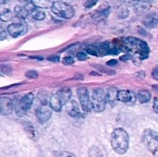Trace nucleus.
<instances>
[{"instance_id":"0eeeda50","label":"nucleus","mask_w":158,"mask_h":157,"mask_svg":"<svg viewBox=\"0 0 158 157\" xmlns=\"http://www.w3.org/2000/svg\"><path fill=\"white\" fill-rule=\"evenodd\" d=\"M110 49L111 48H110L109 44L107 42H104L88 46L86 47V52L91 55L102 56V55L110 54Z\"/></svg>"},{"instance_id":"aec40b11","label":"nucleus","mask_w":158,"mask_h":157,"mask_svg":"<svg viewBox=\"0 0 158 157\" xmlns=\"http://www.w3.org/2000/svg\"><path fill=\"white\" fill-rule=\"evenodd\" d=\"M14 13H15V15L17 18H21V19H24L29 15L26 8L25 6H15V9H14Z\"/></svg>"},{"instance_id":"39448f33","label":"nucleus","mask_w":158,"mask_h":157,"mask_svg":"<svg viewBox=\"0 0 158 157\" xmlns=\"http://www.w3.org/2000/svg\"><path fill=\"white\" fill-rule=\"evenodd\" d=\"M34 99L33 94L29 92L23 95L16 106V113L19 116H22L30 109Z\"/></svg>"},{"instance_id":"2eb2a0df","label":"nucleus","mask_w":158,"mask_h":157,"mask_svg":"<svg viewBox=\"0 0 158 157\" xmlns=\"http://www.w3.org/2000/svg\"><path fill=\"white\" fill-rule=\"evenodd\" d=\"M144 26L148 28H156L157 26V17L155 12H152L144 17L143 20Z\"/></svg>"},{"instance_id":"423d86ee","label":"nucleus","mask_w":158,"mask_h":157,"mask_svg":"<svg viewBox=\"0 0 158 157\" xmlns=\"http://www.w3.org/2000/svg\"><path fill=\"white\" fill-rule=\"evenodd\" d=\"M77 95L80 100L81 107L85 112H90L93 109L92 103L89 99V92L86 88H80L77 89Z\"/></svg>"},{"instance_id":"5701e85b","label":"nucleus","mask_w":158,"mask_h":157,"mask_svg":"<svg viewBox=\"0 0 158 157\" xmlns=\"http://www.w3.org/2000/svg\"><path fill=\"white\" fill-rule=\"evenodd\" d=\"M89 157H103V154L101 153V151L97 147H92L89 149Z\"/></svg>"},{"instance_id":"a878e982","label":"nucleus","mask_w":158,"mask_h":157,"mask_svg":"<svg viewBox=\"0 0 158 157\" xmlns=\"http://www.w3.org/2000/svg\"><path fill=\"white\" fill-rule=\"evenodd\" d=\"M74 59L73 57L71 56H66L64 57L63 59V63L64 65H72L74 63Z\"/></svg>"},{"instance_id":"a211bd4d","label":"nucleus","mask_w":158,"mask_h":157,"mask_svg":"<svg viewBox=\"0 0 158 157\" xmlns=\"http://www.w3.org/2000/svg\"><path fill=\"white\" fill-rule=\"evenodd\" d=\"M49 106H50L51 109L52 110L56 111V112H60L62 109V104L60 103V99H59L58 96L56 95V94H54L53 95H52V97L50 98V101H49Z\"/></svg>"},{"instance_id":"473e14b6","label":"nucleus","mask_w":158,"mask_h":157,"mask_svg":"<svg viewBox=\"0 0 158 157\" xmlns=\"http://www.w3.org/2000/svg\"><path fill=\"white\" fill-rule=\"evenodd\" d=\"M48 59L51 62H59L60 61V56H58V55H52V56L49 57Z\"/></svg>"},{"instance_id":"9d476101","label":"nucleus","mask_w":158,"mask_h":157,"mask_svg":"<svg viewBox=\"0 0 158 157\" xmlns=\"http://www.w3.org/2000/svg\"><path fill=\"white\" fill-rule=\"evenodd\" d=\"M26 29H27V27L26 24L23 22L12 23L9 25L7 28L8 32L14 38H16L26 33Z\"/></svg>"},{"instance_id":"1a4fd4ad","label":"nucleus","mask_w":158,"mask_h":157,"mask_svg":"<svg viewBox=\"0 0 158 157\" xmlns=\"http://www.w3.org/2000/svg\"><path fill=\"white\" fill-rule=\"evenodd\" d=\"M117 100L125 103H135L137 100V95L133 91L126 90H118L117 92Z\"/></svg>"},{"instance_id":"f03ea898","label":"nucleus","mask_w":158,"mask_h":157,"mask_svg":"<svg viewBox=\"0 0 158 157\" xmlns=\"http://www.w3.org/2000/svg\"><path fill=\"white\" fill-rule=\"evenodd\" d=\"M52 13L58 17L63 18H71L75 14L73 7L68 3L63 1L54 2L53 5L51 7Z\"/></svg>"},{"instance_id":"c756f323","label":"nucleus","mask_w":158,"mask_h":157,"mask_svg":"<svg viewBox=\"0 0 158 157\" xmlns=\"http://www.w3.org/2000/svg\"><path fill=\"white\" fill-rule=\"evenodd\" d=\"M124 2L128 6H135L139 2V0H124Z\"/></svg>"},{"instance_id":"f8f14e48","label":"nucleus","mask_w":158,"mask_h":157,"mask_svg":"<svg viewBox=\"0 0 158 157\" xmlns=\"http://www.w3.org/2000/svg\"><path fill=\"white\" fill-rule=\"evenodd\" d=\"M26 7V6H25ZM26 9L28 11V13L29 15L32 16V18L35 20H38V21H41L43 20L46 17V14L43 11H42L41 9H38V8L35 7V6H32V4H29V6H26Z\"/></svg>"},{"instance_id":"6ab92c4d","label":"nucleus","mask_w":158,"mask_h":157,"mask_svg":"<svg viewBox=\"0 0 158 157\" xmlns=\"http://www.w3.org/2000/svg\"><path fill=\"white\" fill-rule=\"evenodd\" d=\"M137 98L138 99L139 102L140 103H146L151 100V94L147 89H142V90L139 91L138 94L137 95Z\"/></svg>"},{"instance_id":"20e7f679","label":"nucleus","mask_w":158,"mask_h":157,"mask_svg":"<svg viewBox=\"0 0 158 157\" xmlns=\"http://www.w3.org/2000/svg\"><path fill=\"white\" fill-rule=\"evenodd\" d=\"M92 107L97 112H103L106 108V93L103 89H95L92 93Z\"/></svg>"},{"instance_id":"7c9ffc66","label":"nucleus","mask_w":158,"mask_h":157,"mask_svg":"<svg viewBox=\"0 0 158 157\" xmlns=\"http://www.w3.org/2000/svg\"><path fill=\"white\" fill-rule=\"evenodd\" d=\"M153 108H154V110L156 113L158 112V99L157 97H155L154 98V106H153Z\"/></svg>"},{"instance_id":"2f4dec72","label":"nucleus","mask_w":158,"mask_h":157,"mask_svg":"<svg viewBox=\"0 0 158 157\" xmlns=\"http://www.w3.org/2000/svg\"><path fill=\"white\" fill-rule=\"evenodd\" d=\"M117 64H118V62H117V60H116V59H111L110 61H109L106 62V65L109 66H115L116 65H117Z\"/></svg>"},{"instance_id":"bb28decb","label":"nucleus","mask_w":158,"mask_h":157,"mask_svg":"<svg viewBox=\"0 0 158 157\" xmlns=\"http://www.w3.org/2000/svg\"><path fill=\"white\" fill-rule=\"evenodd\" d=\"M77 58H78V60H80V61H85V60L87 59L88 57H87V55H86L85 52H79V53H77Z\"/></svg>"},{"instance_id":"cd10ccee","label":"nucleus","mask_w":158,"mask_h":157,"mask_svg":"<svg viewBox=\"0 0 158 157\" xmlns=\"http://www.w3.org/2000/svg\"><path fill=\"white\" fill-rule=\"evenodd\" d=\"M7 38V33L6 31L5 30L4 28L0 26V41L1 40H4Z\"/></svg>"},{"instance_id":"f3484780","label":"nucleus","mask_w":158,"mask_h":157,"mask_svg":"<svg viewBox=\"0 0 158 157\" xmlns=\"http://www.w3.org/2000/svg\"><path fill=\"white\" fill-rule=\"evenodd\" d=\"M68 114L69 115V116L75 119H83L85 117L84 115L80 112V110L79 109V107L75 104L74 102L72 107L68 109Z\"/></svg>"},{"instance_id":"b1692460","label":"nucleus","mask_w":158,"mask_h":157,"mask_svg":"<svg viewBox=\"0 0 158 157\" xmlns=\"http://www.w3.org/2000/svg\"><path fill=\"white\" fill-rule=\"evenodd\" d=\"M27 78H32V79H34V78H38V73H37L36 71H34V70H29L27 71L25 74Z\"/></svg>"},{"instance_id":"9b49d317","label":"nucleus","mask_w":158,"mask_h":157,"mask_svg":"<svg viewBox=\"0 0 158 157\" xmlns=\"http://www.w3.org/2000/svg\"><path fill=\"white\" fill-rule=\"evenodd\" d=\"M13 105L12 101L7 97L0 98V113L4 115H9L12 112Z\"/></svg>"},{"instance_id":"4be33fe9","label":"nucleus","mask_w":158,"mask_h":157,"mask_svg":"<svg viewBox=\"0 0 158 157\" xmlns=\"http://www.w3.org/2000/svg\"><path fill=\"white\" fill-rule=\"evenodd\" d=\"M109 13L110 9L107 8V9H105L103 10H100L97 12L93 15V17H94V18L96 21H100V20H103V18H106L108 16V15H109Z\"/></svg>"},{"instance_id":"f704fd0d","label":"nucleus","mask_w":158,"mask_h":157,"mask_svg":"<svg viewBox=\"0 0 158 157\" xmlns=\"http://www.w3.org/2000/svg\"><path fill=\"white\" fill-rule=\"evenodd\" d=\"M131 58V55L130 54H126V55H123V56L120 57V59L123 60V61H126V60L129 59V58Z\"/></svg>"},{"instance_id":"7ed1b4c3","label":"nucleus","mask_w":158,"mask_h":157,"mask_svg":"<svg viewBox=\"0 0 158 157\" xmlns=\"http://www.w3.org/2000/svg\"><path fill=\"white\" fill-rule=\"evenodd\" d=\"M142 141L148 150L152 153H156L158 147V134L153 129H148L143 132Z\"/></svg>"},{"instance_id":"dca6fc26","label":"nucleus","mask_w":158,"mask_h":157,"mask_svg":"<svg viewBox=\"0 0 158 157\" xmlns=\"http://www.w3.org/2000/svg\"><path fill=\"white\" fill-rule=\"evenodd\" d=\"M31 4L38 9H49L52 6L54 0H30Z\"/></svg>"},{"instance_id":"e433bc0d","label":"nucleus","mask_w":158,"mask_h":157,"mask_svg":"<svg viewBox=\"0 0 158 157\" xmlns=\"http://www.w3.org/2000/svg\"><path fill=\"white\" fill-rule=\"evenodd\" d=\"M31 58H39V59H40V60L43 59V58H42V57H37V56H33V57H31Z\"/></svg>"},{"instance_id":"412c9836","label":"nucleus","mask_w":158,"mask_h":157,"mask_svg":"<svg viewBox=\"0 0 158 157\" xmlns=\"http://www.w3.org/2000/svg\"><path fill=\"white\" fill-rule=\"evenodd\" d=\"M13 14L9 9H4L0 11V20L2 22H9L12 18Z\"/></svg>"},{"instance_id":"f257e3e1","label":"nucleus","mask_w":158,"mask_h":157,"mask_svg":"<svg viewBox=\"0 0 158 157\" xmlns=\"http://www.w3.org/2000/svg\"><path fill=\"white\" fill-rule=\"evenodd\" d=\"M129 135L122 128H117L111 134V146L118 154H124L129 148Z\"/></svg>"},{"instance_id":"393cba45","label":"nucleus","mask_w":158,"mask_h":157,"mask_svg":"<svg viewBox=\"0 0 158 157\" xmlns=\"http://www.w3.org/2000/svg\"><path fill=\"white\" fill-rule=\"evenodd\" d=\"M55 157H76L75 155L69 152H66V151H63V152H60L56 155Z\"/></svg>"},{"instance_id":"c85d7f7f","label":"nucleus","mask_w":158,"mask_h":157,"mask_svg":"<svg viewBox=\"0 0 158 157\" xmlns=\"http://www.w3.org/2000/svg\"><path fill=\"white\" fill-rule=\"evenodd\" d=\"M98 0H87L86 3H85V7L86 8H91L94 6H95L97 3Z\"/></svg>"},{"instance_id":"4468645a","label":"nucleus","mask_w":158,"mask_h":157,"mask_svg":"<svg viewBox=\"0 0 158 157\" xmlns=\"http://www.w3.org/2000/svg\"><path fill=\"white\" fill-rule=\"evenodd\" d=\"M117 88L111 87L107 90L106 93V102L111 106H115L117 103Z\"/></svg>"},{"instance_id":"ddd939ff","label":"nucleus","mask_w":158,"mask_h":157,"mask_svg":"<svg viewBox=\"0 0 158 157\" xmlns=\"http://www.w3.org/2000/svg\"><path fill=\"white\" fill-rule=\"evenodd\" d=\"M56 95L58 96L62 106H63V105L66 104L70 99L71 95H72V91L70 90L69 88L63 87L58 90Z\"/></svg>"},{"instance_id":"72a5a7b5","label":"nucleus","mask_w":158,"mask_h":157,"mask_svg":"<svg viewBox=\"0 0 158 157\" xmlns=\"http://www.w3.org/2000/svg\"><path fill=\"white\" fill-rule=\"evenodd\" d=\"M152 76L154 77V79H156V80L158 79V69H157V67L154 68V69L153 70Z\"/></svg>"},{"instance_id":"6e6552de","label":"nucleus","mask_w":158,"mask_h":157,"mask_svg":"<svg viewBox=\"0 0 158 157\" xmlns=\"http://www.w3.org/2000/svg\"><path fill=\"white\" fill-rule=\"evenodd\" d=\"M52 111L50 106L47 103H42L36 109V117L39 121L42 123L47 122L52 115Z\"/></svg>"},{"instance_id":"c9c22d12","label":"nucleus","mask_w":158,"mask_h":157,"mask_svg":"<svg viewBox=\"0 0 158 157\" xmlns=\"http://www.w3.org/2000/svg\"><path fill=\"white\" fill-rule=\"evenodd\" d=\"M7 2V0H0V6H2V5L5 4V3Z\"/></svg>"}]
</instances>
